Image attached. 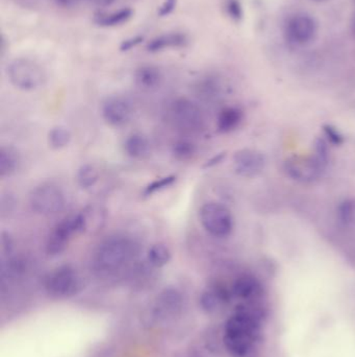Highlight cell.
Wrapping results in <instances>:
<instances>
[{"label": "cell", "instance_id": "1", "mask_svg": "<svg viewBox=\"0 0 355 357\" xmlns=\"http://www.w3.org/2000/svg\"><path fill=\"white\" fill-rule=\"evenodd\" d=\"M135 249V243L129 237L120 235L109 237L97 249V265L107 271L119 269L131 261Z\"/></svg>", "mask_w": 355, "mask_h": 357}, {"label": "cell", "instance_id": "2", "mask_svg": "<svg viewBox=\"0 0 355 357\" xmlns=\"http://www.w3.org/2000/svg\"><path fill=\"white\" fill-rule=\"evenodd\" d=\"M8 76L16 88L23 91L36 90L45 82L42 67L25 58L16 59L9 65Z\"/></svg>", "mask_w": 355, "mask_h": 357}, {"label": "cell", "instance_id": "3", "mask_svg": "<svg viewBox=\"0 0 355 357\" xmlns=\"http://www.w3.org/2000/svg\"><path fill=\"white\" fill-rule=\"evenodd\" d=\"M200 220L204 230L212 236L223 238L233 232V214L226 206L220 203L204 204L200 210Z\"/></svg>", "mask_w": 355, "mask_h": 357}, {"label": "cell", "instance_id": "4", "mask_svg": "<svg viewBox=\"0 0 355 357\" xmlns=\"http://www.w3.org/2000/svg\"><path fill=\"white\" fill-rule=\"evenodd\" d=\"M326 166L327 165L314 154L310 156H293L287 159L283 168L287 176L294 181L308 184L318 181L323 176Z\"/></svg>", "mask_w": 355, "mask_h": 357}, {"label": "cell", "instance_id": "5", "mask_svg": "<svg viewBox=\"0 0 355 357\" xmlns=\"http://www.w3.org/2000/svg\"><path fill=\"white\" fill-rule=\"evenodd\" d=\"M30 206L34 212L42 216H54L64 210L66 200L64 192L54 184H42L32 190Z\"/></svg>", "mask_w": 355, "mask_h": 357}, {"label": "cell", "instance_id": "6", "mask_svg": "<svg viewBox=\"0 0 355 357\" xmlns=\"http://www.w3.org/2000/svg\"><path fill=\"white\" fill-rule=\"evenodd\" d=\"M318 24L312 16L295 14L288 19L285 26L286 41L292 48H303L314 41L317 36Z\"/></svg>", "mask_w": 355, "mask_h": 357}, {"label": "cell", "instance_id": "7", "mask_svg": "<svg viewBox=\"0 0 355 357\" xmlns=\"http://www.w3.org/2000/svg\"><path fill=\"white\" fill-rule=\"evenodd\" d=\"M82 233L78 214L66 216L54 226L46 241V252L50 256L62 254L73 236Z\"/></svg>", "mask_w": 355, "mask_h": 357}, {"label": "cell", "instance_id": "8", "mask_svg": "<svg viewBox=\"0 0 355 357\" xmlns=\"http://www.w3.org/2000/svg\"><path fill=\"white\" fill-rule=\"evenodd\" d=\"M80 277L70 265L58 267L46 278V291L54 297H71L80 291Z\"/></svg>", "mask_w": 355, "mask_h": 357}, {"label": "cell", "instance_id": "9", "mask_svg": "<svg viewBox=\"0 0 355 357\" xmlns=\"http://www.w3.org/2000/svg\"><path fill=\"white\" fill-rule=\"evenodd\" d=\"M171 119L174 125L186 132L200 130L204 125V114L200 107L189 99H176L171 105Z\"/></svg>", "mask_w": 355, "mask_h": 357}, {"label": "cell", "instance_id": "10", "mask_svg": "<svg viewBox=\"0 0 355 357\" xmlns=\"http://www.w3.org/2000/svg\"><path fill=\"white\" fill-rule=\"evenodd\" d=\"M233 164L235 174L243 178H255L265 170L266 157L257 150L243 149L235 154Z\"/></svg>", "mask_w": 355, "mask_h": 357}, {"label": "cell", "instance_id": "11", "mask_svg": "<svg viewBox=\"0 0 355 357\" xmlns=\"http://www.w3.org/2000/svg\"><path fill=\"white\" fill-rule=\"evenodd\" d=\"M133 112L131 101L119 95L109 97L103 105V119L113 127H121L129 123Z\"/></svg>", "mask_w": 355, "mask_h": 357}, {"label": "cell", "instance_id": "12", "mask_svg": "<svg viewBox=\"0 0 355 357\" xmlns=\"http://www.w3.org/2000/svg\"><path fill=\"white\" fill-rule=\"evenodd\" d=\"M182 307V294L173 287H168L156 298L154 314L159 320H169L178 316Z\"/></svg>", "mask_w": 355, "mask_h": 357}, {"label": "cell", "instance_id": "13", "mask_svg": "<svg viewBox=\"0 0 355 357\" xmlns=\"http://www.w3.org/2000/svg\"><path fill=\"white\" fill-rule=\"evenodd\" d=\"M78 214L82 233L94 234L103 230L107 222V210L98 204H90L85 207Z\"/></svg>", "mask_w": 355, "mask_h": 357}, {"label": "cell", "instance_id": "14", "mask_svg": "<svg viewBox=\"0 0 355 357\" xmlns=\"http://www.w3.org/2000/svg\"><path fill=\"white\" fill-rule=\"evenodd\" d=\"M259 329L261 323L251 320L244 314L235 312L225 324L224 334L250 336L257 340L259 338Z\"/></svg>", "mask_w": 355, "mask_h": 357}, {"label": "cell", "instance_id": "15", "mask_svg": "<svg viewBox=\"0 0 355 357\" xmlns=\"http://www.w3.org/2000/svg\"><path fill=\"white\" fill-rule=\"evenodd\" d=\"M233 293L222 285H214L204 292L200 297V305L202 309L208 314H215L222 309L230 301Z\"/></svg>", "mask_w": 355, "mask_h": 357}, {"label": "cell", "instance_id": "16", "mask_svg": "<svg viewBox=\"0 0 355 357\" xmlns=\"http://www.w3.org/2000/svg\"><path fill=\"white\" fill-rule=\"evenodd\" d=\"M231 293L239 299L250 301L259 298L263 294V289L257 278L250 275H243L235 280Z\"/></svg>", "mask_w": 355, "mask_h": 357}, {"label": "cell", "instance_id": "17", "mask_svg": "<svg viewBox=\"0 0 355 357\" xmlns=\"http://www.w3.org/2000/svg\"><path fill=\"white\" fill-rule=\"evenodd\" d=\"M189 39L186 34L182 32H167L153 38L147 44V50L150 52H159L167 48H184L188 44Z\"/></svg>", "mask_w": 355, "mask_h": 357}, {"label": "cell", "instance_id": "18", "mask_svg": "<svg viewBox=\"0 0 355 357\" xmlns=\"http://www.w3.org/2000/svg\"><path fill=\"white\" fill-rule=\"evenodd\" d=\"M125 153L133 159H144L151 152L149 140L142 134H133L125 142Z\"/></svg>", "mask_w": 355, "mask_h": 357}, {"label": "cell", "instance_id": "19", "mask_svg": "<svg viewBox=\"0 0 355 357\" xmlns=\"http://www.w3.org/2000/svg\"><path fill=\"white\" fill-rule=\"evenodd\" d=\"M255 342V338L250 336L224 334L225 347L235 357H246Z\"/></svg>", "mask_w": 355, "mask_h": 357}, {"label": "cell", "instance_id": "20", "mask_svg": "<svg viewBox=\"0 0 355 357\" xmlns=\"http://www.w3.org/2000/svg\"><path fill=\"white\" fill-rule=\"evenodd\" d=\"M243 112L237 107H227L221 111L217 121V127L221 133H229L242 123Z\"/></svg>", "mask_w": 355, "mask_h": 357}, {"label": "cell", "instance_id": "21", "mask_svg": "<svg viewBox=\"0 0 355 357\" xmlns=\"http://www.w3.org/2000/svg\"><path fill=\"white\" fill-rule=\"evenodd\" d=\"M135 80L141 88H156L162 81L161 71L151 65L141 66L136 71Z\"/></svg>", "mask_w": 355, "mask_h": 357}, {"label": "cell", "instance_id": "22", "mask_svg": "<svg viewBox=\"0 0 355 357\" xmlns=\"http://www.w3.org/2000/svg\"><path fill=\"white\" fill-rule=\"evenodd\" d=\"M20 157L18 152L12 147L0 149V176L7 178L15 174L19 168Z\"/></svg>", "mask_w": 355, "mask_h": 357}, {"label": "cell", "instance_id": "23", "mask_svg": "<svg viewBox=\"0 0 355 357\" xmlns=\"http://www.w3.org/2000/svg\"><path fill=\"white\" fill-rule=\"evenodd\" d=\"M133 10L125 8V9L111 12V13H100L95 17L94 21L97 26H103V28H114V26L127 23L133 17Z\"/></svg>", "mask_w": 355, "mask_h": 357}, {"label": "cell", "instance_id": "24", "mask_svg": "<svg viewBox=\"0 0 355 357\" xmlns=\"http://www.w3.org/2000/svg\"><path fill=\"white\" fill-rule=\"evenodd\" d=\"M338 222L348 229H355V198H346L336 209Z\"/></svg>", "mask_w": 355, "mask_h": 357}, {"label": "cell", "instance_id": "25", "mask_svg": "<svg viewBox=\"0 0 355 357\" xmlns=\"http://www.w3.org/2000/svg\"><path fill=\"white\" fill-rule=\"evenodd\" d=\"M147 259L153 267H163L168 265L171 259V252L167 245L156 243L148 249Z\"/></svg>", "mask_w": 355, "mask_h": 357}, {"label": "cell", "instance_id": "26", "mask_svg": "<svg viewBox=\"0 0 355 357\" xmlns=\"http://www.w3.org/2000/svg\"><path fill=\"white\" fill-rule=\"evenodd\" d=\"M99 180V172L94 165L85 164L77 170L76 181L83 190H90L96 185Z\"/></svg>", "mask_w": 355, "mask_h": 357}, {"label": "cell", "instance_id": "27", "mask_svg": "<svg viewBox=\"0 0 355 357\" xmlns=\"http://www.w3.org/2000/svg\"><path fill=\"white\" fill-rule=\"evenodd\" d=\"M71 138H72L71 132L67 127H62V125L54 127V129L50 130V134H48V142H50V147L54 150L66 147L70 143Z\"/></svg>", "mask_w": 355, "mask_h": 357}, {"label": "cell", "instance_id": "28", "mask_svg": "<svg viewBox=\"0 0 355 357\" xmlns=\"http://www.w3.org/2000/svg\"><path fill=\"white\" fill-rule=\"evenodd\" d=\"M172 154L180 161H188L196 154V147L189 140H178L172 147Z\"/></svg>", "mask_w": 355, "mask_h": 357}, {"label": "cell", "instance_id": "29", "mask_svg": "<svg viewBox=\"0 0 355 357\" xmlns=\"http://www.w3.org/2000/svg\"><path fill=\"white\" fill-rule=\"evenodd\" d=\"M235 312L244 314V316H248L251 320L259 322V323H261L265 318V310L263 309L261 306L255 303L241 304V305L237 306Z\"/></svg>", "mask_w": 355, "mask_h": 357}, {"label": "cell", "instance_id": "30", "mask_svg": "<svg viewBox=\"0 0 355 357\" xmlns=\"http://www.w3.org/2000/svg\"><path fill=\"white\" fill-rule=\"evenodd\" d=\"M224 10L227 16L230 18L233 21L241 22L244 16L242 5L240 0H225Z\"/></svg>", "mask_w": 355, "mask_h": 357}, {"label": "cell", "instance_id": "31", "mask_svg": "<svg viewBox=\"0 0 355 357\" xmlns=\"http://www.w3.org/2000/svg\"><path fill=\"white\" fill-rule=\"evenodd\" d=\"M175 181L176 176H165V178L156 180V181L152 182L151 184H149V185L145 188V190H144V196H149L150 194H156V192L166 190V188L173 185V183Z\"/></svg>", "mask_w": 355, "mask_h": 357}, {"label": "cell", "instance_id": "32", "mask_svg": "<svg viewBox=\"0 0 355 357\" xmlns=\"http://www.w3.org/2000/svg\"><path fill=\"white\" fill-rule=\"evenodd\" d=\"M314 155L327 165L330 160V150H328L327 141L323 138H319L314 143Z\"/></svg>", "mask_w": 355, "mask_h": 357}, {"label": "cell", "instance_id": "33", "mask_svg": "<svg viewBox=\"0 0 355 357\" xmlns=\"http://www.w3.org/2000/svg\"><path fill=\"white\" fill-rule=\"evenodd\" d=\"M324 134L327 137L328 141L332 145H340L344 142V136L340 133L336 127H332V125H324Z\"/></svg>", "mask_w": 355, "mask_h": 357}, {"label": "cell", "instance_id": "34", "mask_svg": "<svg viewBox=\"0 0 355 357\" xmlns=\"http://www.w3.org/2000/svg\"><path fill=\"white\" fill-rule=\"evenodd\" d=\"M143 40L144 37H142V36H136V37L129 38V39L125 40V41L121 43L120 50L122 52H129V50H133V48H137L139 44H141Z\"/></svg>", "mask_w": 355, "mask_h": 357}, {"label": "cell", "instance_id": "35", "mask_svg": "<svg viewBox=\"0 0 355 357\" xmlns=\"http://www.w3.org/2000/svg\"><path fill=\"white\" fill-rule=\"evenodd\" d=\"M14 243L11 235L7 232H3L1 237V253L3 255H10L13 251Z\"/></svg>", "mask_w": 355, "mask_h": 357}, {"label": "cell", "instance_id": "36", "mask_svg": "<svg viewBox=\"0 0 355 357\" xmlns=\"http://www.w3.org/2000/svg\"><path fill=\"white\" fill-rule=\"evenodd\" d=\"M176 3H178V0H165L163 5L160 8L159 15L161 17L169 16L175 10Z\"/></svg>", "mask_w": 355, "mask_h": 357}, {"label": "cell", "instance_id": "37", "mask_svg": "<svg viewBox=\"0 0 355 357\" xmlns=\"http://www.w3.org/2000/svg\"><path fill=\"white\" fill-rule=\"evenodd\" d=\"M56 1L62 7H72V6L76 5L80 0H56Z\"/></svg>", "mask_w": 355, "mask_h": 357}, {"label": "cell", "instance_id": "38", "mask_svg": "<svg viewBox=\"0 0 355 357\" xmlns=\"http://www.w3.org/2000/svg\"><path fill=\"white\" fill-rule=\"evenodd\" d=\"M93 3H97V5L100 6H107L113 3L115 0H91Z\"/></svg>", "mask_w": 355, "mask_h": 357}, {"label": "cell", "instance_id": "39", "mask_svg": "<svg viewBox=\"0 0 355 357\" xmlns=\"http://www.w3.org/2000/svg\"><path fill=\"white\" fill-rule=\"evenodd\" d=\"M352 32L353 34L355 36V12H354V16H353V20H352Z\"/></svg>", "mask_w": 355, "mask_h": 357}, {"label": "cell", "instance_id": "40", "mask_svg": "<svg viewBox=\"0 0 355 357\" xmlns=\"http://www.w3.org/2000/svg\"><path fill=\"white\" fill-rule=\"evenodd\" d=\"M312 1H314V3H326V1H328V0H312Z\"/></svg>", "mask_w": 355, "mask_h": 357}]
</instances>
